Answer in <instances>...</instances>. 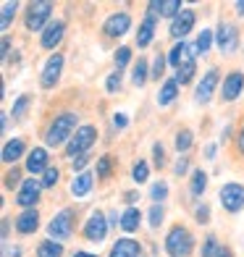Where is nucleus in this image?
<instances>
[{
	"label": "nucleus",
	"mask_w": 244,
	"mask_h": 257,
	"mask_svg": "<svg viewBox=\"0 0 244 257\" xmlns=\"http://www.w3.org/2000/svg\"><path fill=\"white\" fill-rule=\"evenodd\" d=\"M150 197H153V202H155V205H163V200L168 197V184L158 181L153 189H150Z\"/></svg>",
	"instance_id": "nucleus-37"
},
{
	"label": "nucleus",
	"mask_w": 244,
	"mask_h": 257,
	"mask_svg": "<svg viewBox=\"0 0 244 257\" xmlns=\"http://www.w3.org/2000/svg\"><path fill=\"white\" fill-rule=\"evenodd\" d=\"M87 163H89V160H87V155H81V158H76V160L71 163V168H74V173H76V171H79V173H84V168H87Z\"/></svg>",
	"instance_id": "nucleus-48"
},
{
	"label": "nucleus",
	"mask_w": 244,
	"mask_h": 257,
	"mask_svg": "<svg viewBox=\"0 0 244 257\" xmlns=\"http://www.w3.org/2000/svg\"><path fill=\"white\" fill-rule=\"evenodd\" d=\"M76 113H61V115H55L53 123L48 126V132H45V145L48 147H58V145H63L68 142V139L74 137L76 132Z\"/></svg>",
	"instance_id": "nucleus-1"
},
{
	"label": "nucleus",
	"mask_w": 244,
	"mask_h": 257,
	"mask_svg": "<svg viewBox=\"0 0 244 257\" xmlns=\"http://www.w3.org/2000/svg\"><path fill=\"white\" fill-rule=\"evenodd\" d=\"M163 218H166V210H163V205H153V207H150V228H160Z\"/></svg>",
	"instance_id": "nucleus-38"
},
{
	"label": "nucleus",
	"mask_w": 244,
	"mask_h": 257,
	"mask_svg": "<svg viewBox=\"0 0 244 257\" xmlns=\"http://www.w3.org/2000/svg\"><path fill=\"white\" fill-rule=\"evenodd\" d=\"M218 249H220V244L215 236H207L205 244H202V257H218Z\"/></svg>",
	"instance_id": "nucleus-40"
},
{
	"label": "nucleus",
	"mask_w": 244,
	"mask_h": 257,
	"mask_svg": "<svg viewBox=\"0 0 244 257\" xmlns=\"http://www.w3.org/2000/svg\"><path fill=\"white\" fill-rule=\"evenodd\" d=\"M132 179H134L137 184H145V181L150 179V166H147V160H139L137 166L132 168Z\"/></svg>",
	"instance_id": "nucleus-33"
},
{
	"label": "nucleus",
	"mask_w": 244,
	"mask_h": 257,
	"mask_svg": "<svg viewBox=\"0 0 244 257\" xmlns=\"http://www.w3.org/2000/svg\"><path fill=\"white\" fill-rule=\"evenodd\" d=\"M139 223H142V213H139V207H126L121 213V228L126 233H134L139 228Z\"/></svg>",
	"instance_id": "nucleus-22"
},
{
	"label": "nucleus",
	"mask_w": 244,
	"mask_h": 257,
	"mask_svg": "<svg viewBox=\"0 0 244 257\" xmlns=\"http://www.w3.org/2000/svg\"><path fill=\"white\" fill-rule=\"evenodd\" d=\"M205 158H207V160L215 158V145H207V147H205Z\"/></svg>",
	"instance_id": "nucleus-51"
},
{
	"label": "nucleus",
	"mask_w": 244,
	"mask_h": 257,
	"mask_svg": "<svg viewBox=\"0 0 244 257\" xmlns=\"http://www.w3.org/2000/svg\"><path fill=\"white\" fill-rule=\"evenodd\" d=\"M48 168H50L48 166V150H45V147H34L32 153L27 155V171L37 176V173H45Z\"/></svg>",
	"instance_id": "nucleus-16"
},
{
	"label": "nucleus",
	"mask_w": 244,
	"mask_h": 257,
	"mask_svg": "<svg viewBox=\"0 0 244 257\" xmlns=\"http://www.w3.org/2000/svg\"><path fill=\"white\" fill-rule=\"evenodd\" d=\"M187 171H189V160H187V158H179V160H176V168H173V173H176V176H184Z\"/></svg>",
	"instance_id": "nucleus-47"
},
{
	"label": "nucleus",
	"mask_w": 244,
	"mask_h": 257,
	"mask_svg": "<svg viewBox=\"0 0 244 257\" xmlns=\"http://www.w3.org/2000/svg\"><path fill=\"white\" fill-rule=\"evenodd\" d=\"M163 247H166L168 257H187V254L192 252V247H194V239H192V233H189L187 228L176 226V228L168 231V236H166V241H163Z\"/></svg>",
	"instance_id": "nucleus-3"
},
{
	"label": "nucleus",
	"mask_w": 244,
	"mask_h": 257,
	"mask_svg": "<svg viewBox=\"0 0 244 257\" xmlns=\"http://www.w3.org/2000/svg\"><path fill=\"white\" fill-rule=\"evenodd\" d=\"M215 45L220 48V53H234L239 48V29L228 21H220L215 29Z\"/></svg>",
	"instance_id": "nucleus-6"
},
{
	"label": "nucleus",
	"mask_w": 244,
	"mask_h": 257,
	"mask_svg": "<svg viewBox=\"0 0 244 257\" xmlns=\"http://www.w3.org/2000/svg\"><path fill=\"white\" fill-rule=\"evenodd\" d=\"M234 8H236V14H239V16H244V0H239V3H234Z\"/></svg>",
	"instance_id": "nucleus-54"
},
{
	"label": "nucleus",
	"mask_w": 244,
	"mask_h": 257,
	"mask_svg": "<svg viewBox=\"0 0 244 257\" xmlns=\"http://www.w3.org/2000/svg\"><path fill=\"white\" fill-rule=\"evenodd\" d=\"M215 87H218V68H210V71H207V74L200 79V84H197V89H194V100L200 102V105L210 102Z\"/></svg>",
	"instance_id": "nucleus-12"
},
{
	"label": "nucleus",
	"mask_w": 244,
	"mask_h": 257,
	"mask_svg": "<svg viewBox=\"0 0 244 257\" xmlns=\"http://www.w3.org/2000/svg\"><path fill=\"white\" fill-rule=\"evenodd\" d=\"M97 142V128L95 126H79L74 137L68 139V145H66V155L68 158H81V155H87V150Z\"/></svg>",
	"instance_id": "nucleus-2"
},
{
	"label": "nucleus",
	"mask_w": 244,
	"mask_h": 257,
	"mask_svg": "<svg viewBox=\"0 0 244 257\" xmlns=\"http://www.w3.org/2000/svg\"><path fill=\"white\" fill-rule=\"evenodd\" d=\"M220 205H223L228 213H239V210H244V186L231 181L226 184L223 189H220Z\"/></svg>",
	"instance_id": "nucleus-7"
},
{
	"label": "nucleus",
	"mask_w": 244,
	"mask_h": 257,
	"mask_svg": "<svg viewBox=\"0 0 244 257\" xmlns=\"http://www.w3.org/2000/svg\"><path fill=\"white\" fill-rule=\"evenodd\" d=\"M40 228V213L37 210H24V213H21L19 218H16V231L19 233H34Z\"/></svg>",
	"instance_id": "nucleus-19"
},
{
	"label": "nucleus",
	"mask_w": 244,
	"mask_h": 257,
	"mask_svg": "<svg viewBox=\"0 0 244 257\" xmlns=\"http://www.w3.org/2000/svg\"><path fill=\"white\" fill-rule=\"evenodd\" d=\"M8 50H11V42H8V37H3V58H6V61H8Z\"/></svg>",
	"instance_id": "nucleus-52"
},
{
	"label": "nucleus",
	"mask_w": 244,
	"mask_h": 257,
	"mask_svg": "<svg viewBox=\"0 0 244 257\" xmlns=\"http://www.w3.org/2000/svg\"><path fill=\"white\" fill-rule=\"evenodd\" d=\"M194 74H197L194 61H192V63H184L181 68H176V76H173V81H176V84H189V81L194 79Z\"/></svg>",
	"instance_id": "nucleus-28"
},
{
	"label": "nucleus",
	"mask_w": 244,
	"mask_h": 257,
	"mask_svg": "<svg viewBox=\"0 0 244 257\" xmlns=\"http://www.w3.org/2000/svg\"><path fill=\"white\" fill-rule=\"evenodd\" d=\"M129 27H132V16L126 14V11H118V14L108 16L102 32H105V37H124V34L129 32Z\"/></svg>",
	"instance_id": "nucleus-13"
},
{
	"label": "nucleus",
	"mask_w": 244,
	"mask_h": 257,
	"mask_svg": "<svg viewBox=\"0 0 244 257\" xmlns=\"http://www.w3.org/2000/svg\"><path fill=\"white\" fill-rule=\"evenodd\" d=\"M153 158H155V166L163 168V160H166V150H163V145H155L153 147Z\"/></svg>",
	"instance_id": "nucleus-44"
},
{
	"label": "nucleus",
	"mask_w": 244,
	"mask_h": 257,
	"mask_svg": "<svg viewBox=\"0 0 244 257\" xmlns=\"http://www.w3.org/2000/svg\"><path fill=\"white\" fill-rule=\"evenodd\" d=\"M71 226H74V210H71V207H66V210H61V213H55L53 220H50V226H48L50 239H55V241L68 239V236H71V231H74Z\"/></svg>",
	"instance_id": "nucleus-4"
},
{
	"label": "nucleus",
	"mask_w": 244,
	"mask_h": 257,
	"mask_svg": "<svg viewBox=\"0 0 244 257\" xmlns=\"http://www.w3.org/2000/svg\"><path fill=\"white\" fill-rule=\"evenodd\" d=\"M58 179H61V171L50 166L48 171L42 173V189H53V186L58 184Z\"/></svg>",
	"instance_id": "nucleus-36"
},
{
	"label": "nucleus",
	"mask_w": 244,
	"mask_h": 257,
	"mask_svg": "<svg viewBox=\"0 0 244 257\" xmlns=\"http://www.w3.org/2000/svg\"><path fill=\"white\" fill-rule=\"evenodd\" d=\"M244 89V74L241 71H231L226 79H223V87H220V97L223 102H234Z\"/></svg>",
	"instance_id": "nucleus-14"
},
{
	"label": "nucleus",
	"mask_w": 244,
	"mask_h": 257,
	"mask_svg": "<svg viewBox=\"0 0 244 257\" xmlns=\"http://www.w3.org/2000/svg\"><path fill=\"white\" fill-rule=\"evenodd\" d=\"M213 40H215V34L210 29H202L200 37L194 40V53H207V50H210V45H213Z\"/></svg>",
	"instance_id": "nucleus-29"
},
{
	"label": "nucleus",
	"mask_w": 244,
	"mask_h": 257,
	"mask_svg": "<svg viewBox=\"0 0 244 257\" xmlns=\"http://www.w3.org/2000/svg\"><path fill=\"white\" fill-rule=\"evenodd\" d=\"M21 155H24V139H8L3 147V163H16Z\"/></svg>",
	"instance_id": "nucleus-25"
},
{
	"label": "nucleus",
	"mask_w": 244,
	"mask_h": 257,
	"mask_svg": "<svg viewBox=\"0 0 244 257\" xmlns=\"http://www.w3.org/2000/svg\"><path fill=\"white\" fill-rule=\"evenodd\" d=\"M108 228H110V223H108V218L100 213V210H95L89 218H87V223H84V236L89 239V241H102L108 236Z\"/></svg>",
	"instance_id": "nucleus-8"
},
{
	"label": "nucleus",
	"mask_w": 244,
	"mask_h": 257,
	"mask_svg": "<svg viewBox=\"0 0 244 257\" xmlns=\"http://www.w3.org/2000/svg\"><path fill=\"white\" fill-rule=\"evenodd\" d=\"M29 102H32L29 95H21V97L16 100V105H14V110H11V118H14V121H21V118H24L27 110H29Z\"/></svg>",
	"instance_id": "nucleus-30"
},
{
	"label": "nucleus",
	"mask_w": 244,
	"mask_h": 257,
	"mask_svg": "<svg viewBox=\"0 0 244 257\" xmlns=\"http://www.w3.org/2000/svg\"><path fill=\"white\" fill-rule=\"evenodd\" d=\"M50 16H53L50 3H32L27 11V29L29 32H45V27L53 21Z\"/></svg>",
	"instance_id": "nucleus-5"
},
{
	"label": "nucleus",
	"mask_w": 244,
	"mask_h": 257,
	"mask_svg": "<svg viewBox=\"0 0 244 257\" xmlns=\"http://www.w3.org/2000/svg\"><path fill=\"white\" fill-rule=\"evenodd\" d=\"M37 254L40 257H63V247H61V241H55V239H45V241H40Z\"/></svg>",
	"instance_id": "nucleus-26"
},
{
	"label": "nucleus",
	"mask_w": 244,
	"mask_h": 257,
	"mask_svg": "<svg viewBox=\"0 0 244 257\" xmlns=\"http://www.w3.org/2000/svg\"><path fill=\"white\" fill-rule=\"evenodd\" d=\"M181 14V3H179V0H163V3H160V16H166V19H176Z\"/></svg>",
	"instance_id": "nucleus-31"
},
{
	"label": "nucleus",
	"mask_w": 244,
	"mask_h": 257,
	"mask_svg": "<svg viewBox=\"0 0 244 257\" xmlns=\"http://www.w3.org/2000/svg\"><path fill=\"white\" fill-rule=\"evenodd\" d=\"M108 257H142V247L134 239H118L113 244V249Z\"/></svg>",
	"instance_id": "nucleus-18"
},
{
	"label": "nucleus",
	"mask_w": 244,
	"mask_h": 257,
	"mask_svg": "<svg viewBox=\"0 0 244 257\" xmlns=\"http://www.w3.org/2000/svg\"><path fill=\"white\" fill-rule=\"evenodd\" d=\"M110 168H113V160L105 155V158H100L97 160V179H105L108 173H110Z\"/></svg>",
	"instance_id": "nucleus-41"
},
{
	"label": "nucleus",
	"mask_w": 244,
	"mask_h": 257,
	"mask_svg": "<svg viewBox=\"0 0 244 257\" xmlns=\"http://www.w3.org/2000/svg\"><path fill=\"white\" fill-rule=\"evenodd\" d=\"M194 11H181V14L171 21V27H168V32H171V37L176 40V42H184V37L194 29Z\"/></svg>",
	"instance_id": "nucleus-11"
},
{
	"label": "nucleus",
	"mask_w": 244,
	"mask_h": 257,
	"mask_svg": "<svg viewBox=\"0 0 244 257\" xmlns=\"http://www.w3.org/2000/svg\"><path fill=\"white\" fill-rule=\"evenodd\" d=\"M166 66H168V55L158 53L155 61H153V79H163V74H166Z\"/></svg>",
	"instance_id": "nucleus-35"
},
{
	"label": "nucleus",
	"mask_w": 244,
	"mask_h": 257,
	"mask_svg": "<svg viewBox=\"0 0 244 257\" xmlns=\"http://www.w3.org/2000/svg\"><path fill=\"white\" fill-rule=\"evenodd\" d=\"M155 24H158V19H150V16L142 21V24H139V29H137V45H139V48H147V45L153 42Z\"/></svg>",
	"instance_id": "nucleus-20"
},
{
	"label": "nucleus",
	"mask_w": 244,
	"mask_h": 257,
	"mask_svg": "<svg viewBox=\"0 0 244 257\" xmlns=\"http://www.w3.org/2000/svg\"><path fill=\"white\" fill-rule=\"evenodd\" d=\"M189 189H192V194H194V197H200V194L207 189V173H205L202 168H197V171L192 173V184H189Z\"/></svg>",
	"instance_id": "nucleus-27"
},
{
	"label": "nucleus",
	"mask_w": 244,
	"mask_h": 257,
	"mask_svg": "<svg viewBox=\"0 0 244 257\" xmlns=\"http://www.w3.org/2000/svg\"><path fill=\"white\" fill-rule=\"evenodd\" d=\"M192 53H194V48H189L187 42H176L168 53V63L173 68H181L184 63H192Z\"/></svg>",
	"instance_id": "nucleus-17"
},
{
	"label": "nucleus",
	"mask_w": 244,
	"mask_h": 257,
	"mask_svg": "<svg viewBox=\"0 0 244 257\" xmlns=\"http://www.w3.org/2000/svg\"><path fill=\"white\" fill-rule=\"evenodd\" d=\"M6 186H8V189H14V186H21V184H19V171H16V168L6 173Z\"/></svg>",
	"instance_id": "nucleus-45"
},
{
	"label": "nucleus",
	"mask_w": 244,
	"mask_h": 257,
	"mask_svg": "<svg viewBox=\"0 0 244 257\" xmlns=\"http://www.w3.org/2000/svg\"><path fill=\"white\" fill-rule=\"evenodd\" d=\"M137 197H139L137 192H129V194H126V202H137Z\"/></svg>",
	"instance_id": "nucleus-55"
},
{
	"label": "nucleus",
	"mask_w": 244,
	"mask_h": 257,
	"mask_svg": "<svg viewBox=\"0 0 244 257\" xmlns=\"http://www.w3.org/2000/svg\"><path fill=\"white\" fill-rule=\"evenodd\" d=\"M126 123H129V115H126V113H115L113 115V126L118 128V132H121V128H126Z\"/></svg>",
	"instance_id": "nucleus-46"
},
{
	"label": "nucleus",
	"mask_w": 244,
	"mask_h": 257,
	"mask_svg": "<svg viewBox=\"0 0 244 257\" xmlns=\"http://www.w3.org/2000/svg\"><path fill=\"white\" fill-rule=\"evenodd\" d=\"M236 147H239V153L244 155V126H241V132H239V137H236Z\"/></svg>",
	"instance_id": "nucleus-49"
},
{
	"label": "nucleus",
	"mask_w": 244,
	"mask_h": 257,
	"mask_svg": "<svg viewBox=\"0 0 244 257\" xmlns=\"http://www.w3.org/2000/svg\"><path fill=\"white\" fill-rule=\"evenodd\" d=\"M218 257H234V252H231L228 247H223V244H220V249H218Z\"/></svg>",
	"instance_id": "nucleus-50"
},
{
	"label": "nucleus",
	"mask_w": 244,
	"mask_h": 257,
	"mask_svg": "<svg viewBox=\"0 0 244 257\" xmlns=\"http://www.w3.org/2000/svg\"><path fill=\"white\" fill-rule=\"evenodd\" d=\"M194 218L200 220V223H207V220H210V207H207V205H200V207L194 210Z\"/></svg>",
	"instance_id": "nucleus-43"
},
{
	"label": "nucleus",
	"mask_w": 244,
	"mask_h": 257,
	"mask_svg": "<svg viewBox=\"0 0 244 257\" xmlns=\"http://www.w3.org/2000/svg\"><path fill=\"white\" fill-rule=\"evenodd\" d=\"M105 89L108 92H115V89H121V71H113L105 81Z\"/></svg>",
	"instance_id": "nucleus-42"
},
{
	"label": "nucleus",
	"mask_w": 244,
	"mask_h": 257,
	"mask_svg": "<svg viewBox=\"0 0 244 257\" xmlns=\"http://www.w3.org/2000/svg\"><path fill=\"white\" fill-rule=\"evenodd\" d=\"M16 11H19V3H11V0H6V3H3V19H0V27L8 29L11 21H14V16H16Z\"/></svg>",
	"instance_id": "nucleus-32"
},
{
	"label": "nucleus",
	"mask_w": 244,
	"mask_h": 257,
	"mask_svg": "<svg viewBox=\"0 0 244 257\" xmlns=\"http://www.w3.org/2000/svg\"><path fill=\"white\" fill-rule=\"evenodd\" d=\"M61 71H63V55L61 53H53L48 58V63L42 68V76H40V84L45 89H53L58 84V79H61Z\"/></svg>",
	"instance_id": "nucleus-10"
},
{
	"label": "nucleus",
	"mask_w": 244,
	"mask_h": 257,
	"mask_svg": "<svg viewBox=\"0 0 244 257\" xmlns=\"http://www.w3.org/2000/svg\"><path fill=\"white\" fill-rule=\"evenodd\" d=\"M40 189H42V181H34V179L21 181L19 194H16V205H21L24 210H34V205L40 200Z\"/></svg>",
	"instance_id": "nucleus-9"
},
{
	"label": "nucleus",
	"mask_w": 244,
	"mask_h": 257,
	"mask_svg": "<svg viewBox=\"0 0 244 257\" xmlns=\"http://www.w3.org/2000/svg\"><path fill=\"white\" fill-rule=\"evenodd\" d=\"M74 257H97V254H92V252H76Z\"/></svg>",
	"instance_id": "nucleus-56"
},
{
	"label": "nucleus",
	"mask_w": 244,
	"mask_h": 257,
	"mask_svg": "<svg viewBox=\"0 0 244 257\" xmlns=\"http://www.w3.org/2000/svg\"><path fill=\"white\" fill-rule=\"evenodd\" d=\"M173 145H176L179 153H187V150L192 147V132H189V128H181V132L176 134V142H173Z\"/></svg>",
	"instance_id": "nucleus-34"
},
{
	"label": "nucleus",
	"mask_w": 244,
	"mask_h": 257,
	"mask_svg": "<svg viewBox=\"0 0 244 257\" xmlns=\"http://www.w3.org/2000/svg\"><path fill=\"white\" fill-rule=\"evenodd\" d=\"M8 254H11V257H21V247H16V244H14V247L8 249Z\"/></svg>",
	"instance_id": "nucleus-53"
},
{
	"label": "nucleus",
	"mask_w": 244,
	"mask_h": 257,
	"mask_svg": "<svg viewBox=\"0 0 244 257\" xmlns=\"http://www.w3.org/2000/svg\"><path fill=\"white\" fill-rule=\"evenodd\" d=\"M129 61H132V48H118L115 50V68H126L129 66Z\"/></svg>",
	"instance_id": "nucleus-39"
},
{
	"label": "nucleus",
	"mask_w": 244,
	"mask_h": 257,
	"mask_svg": "<svg viewBox=\"0 0 244 257\" xmlns=\"http://www.w3.org/2000/svg\"><path fill=\"white\" fill-rule=\"evenodd\" d=\"M176 95H179V84H176V81H173V79L163 81V87L158 92V105H160V108H168V105L176 100Z\"/></svg>",
	"instance_id": "nucleus-24"
},
{
	"label": "nucleus",
	"mask_w": 244,
	"mask_h": 257,
	"mask_svg": "<svg viewBox=\"0 0 244 257\" xmlns=\"http://www.w3.org/2000/svg\"><path fill=\"white\" fill-rule=\"evenodd\" d=\"M92 184H95V176L92 173H79V176L74 179V184H71V194L74 197H87L89 192H92Z\"/></svg>",
	"instance_id": "nucleus-23"
},
{
	"label": "nucleus",
	"mask_w": 244,
	"mask_h": 257,
	"mask_svg": "<svg viewBox=\"0 0 244 257\" xmlns=\"http://www.w3.org/2000/svg\"><path fill=\"white\" fill-rule=\"evenodd\" d=\"M150 76H153V68H150V63L145 61V58H139V61L132 66V81H134V87H145Z\"/></svg>",
	"instance_id": "nucleus-21"
},
{
	"label": "nucleus",
	"mask_w": 244,
	"mask_h": 257,
	"mask_svg": "<svg viewBox=\"0 0 244 257\" xmlns=\"http://www.w3.org/2000/svg\"><path fill=\"white\" fill-rule=\"evenodd\" d=\"M63 34H66V24L61 19H53L48 27H45V32H42V37H40V45L45 50H53L58 42L63 40Z\"/></svg>",
	"instance_id": "nucleus-15"
}]
</instances>
